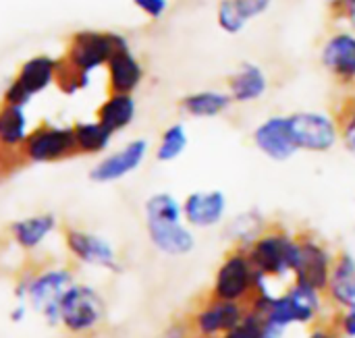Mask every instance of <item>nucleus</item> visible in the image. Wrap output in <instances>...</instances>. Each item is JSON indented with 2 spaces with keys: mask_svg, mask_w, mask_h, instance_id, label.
<instances>
[{
  "mask_svg": "<svg viewBox=\"0 0 355 338\" xmlns=\"http://www.w3.org/2000/svg\"><path fill=\"white\" fill-rule=\"evenodd\" d=\"M210 295L220 301H231L243 305L248 312H260L264 314L270 299L264 287V278L256 272V268L250 262L248 247L235 243L227 254L223 264L216 270L214 285L210 289Z\"/></svg>",
  "mask_w": 355,
  "mask_h": 338,
  "instance_id": "1",
  "label": "nucleus"
},
{
  "mask_svg": "<svg viewBox=\"0 0 355 338\" xmlns=\"http://www.w3.org/2000/svg\"><path fill=\"white\" fill-rule=\"evenodd\" d=\"M75 281V270L71 266L29 268L19 272L12 297L15 301H25L50 328H58V303Z\"/></svg>",
  "mask_w": 355,
  "mask_h": 338,
  "instance_id": "2",
  "label": "nucleus"
},
{
  "mask_svg": "<svg viewBox=\"0 0 355 338\" xmlns=\"http://www.w3.org/2000/svg\"><path fill=\"white\" fill-rule=\"evenodd\" d=\"M127 46H129L127 37L116 31L81 29L69 37L64 54L58 58V62L62 69H67L79 77L92 79L94 71L106 66L110 56Z\"/></svg>",
  "mask_w": 355,
  "mask_h": 338,
  "instance_id": "3",
  "label": "nucleus"
},
{
  "mask_svg": "<svg viewBox=\"0 0 355 338\" xmlns=\"http://www.w3.org/2000/svg\"><path fill=\"white\" fill-rule=\"evenodd\" d=\"M106 299L89 283L75 281L58 303V328L71 337H87L106 322Z\"/></svg>",
  "mask_w": 355,
  "mask_h": 338,
  "instance_id": "4",
  "label": "nucleus"
},
{
  "mask_svg": "<svg viewBox=\"0 0 355 338\" xmlns=\"http://www.w3.org/2000/svg\"><path fill=\"white\" fill-rule=\"evenodd\" d=\"M295 249V237L281 222H268L250 241L248 256L256 272L266 281L293 272Z\"/></svg>",
  "mask_w": 355,
  "mask_h": 338,
  "instance_id": "5",
  "label": "nucleus"
},
{
  "mask_svg": "<svg viewBox=\"0 0 355 338\" xmlns=\"http://www.w3.org/2000/svg\"><path fill=\"white\" fill-rule=\"evenodd\" d=\"M322 299V293L293 283L281 297L270 299L264 312L266 330L277 337L291 324H314L320 318Z\"/></svg>",
  "mask_w": 355,
  "mask_h": 338,
  "instance_id": "6",
  "label": "nucleus"
},
{
  "mask_svg": "<svg viewBox=\"0 0 355 338\" xmlns=\"http://www.w3.org/2000/svg\"><path fill=\"white\" fill-rule=\"evenodd\" d=\"M62 245L67 256L85 268H96V270H104V272H121V258L114 249V245L94 233L87 231L83 226H75V224H67L62 226Z\"/></svg>",
  "mask_w": 355,
  "mask_h": 338,
  "instance_id": "7",
  "label": "nucleus"
},
{
  "mask_svg": "<svg viewBox=\"0 0 355 338\" xmlns=\"http://www.w3.org/2000/svg\"><path fill=\"white\" fill-rule=\"evenodd\" d=\"M287 123L300 152L329 154L339 143V121L327 110H295Z\"/></svg>",
  "mask_w": 355,
  "mask_h": 338,
  "instance_id": "8",
  "label": "nucleus"
},
{
  "mask_svg": "<svg viewBox=\"0 0 355 338\" xmlns=\"http://www.w3.org/2000/svg\"><path fill=\"white\" fill-rule=\"evenodd\" d=\"M248 310L239 303L214 299L210 293L202 297V303L193 308L183 322L189 338H220L241 326Z\"/></svg>",
  "mask_w": 355,
  "mask_h": 338,
  "instance_id": "9",
  "label": "nucleus"
},
{
  "mask_svg": "<svg viewBox=\"0 0 355 338\" xmlns=\"http://www.w3.org/2000/svg\"><path fill=\"white\" fill-rule=\"evenodd\" d=\"M77 156L73 127L40 123L33 127L21 148V158L27 164H56Z\"/></svg>",
  "mask_w": 355,
  "mask_h": 338,
  "instance_id": "10",
  "label": "nucleus"
},
{
  "mask_svg": "<svg viewBox=\"0 0 355 338\" xmlns=\"http://www.w3.org/2000/svg\"><path fill=\"white\" fill-rule=\"evenodd\" d=\"M295 262H293V276L297 285H304L308 289H314L324 295L329 276H331V266H333V256L329 254L327 245L312 233L302 231L295 233Z\"/></svg>",
  "mask_w": 355,
  "mask_h": 338,
  "instance_id": "11",
  "label": "nucleus"
},
{
  "mask_svg": "<svg viewBox=\"0 0 355 338\" xmlns=\"http://www.w3.org/2000/svg\"><path fill=\"white\" fill-rule=\"evenodd\" d=\"M56 71H58V58L50 54H35L23 60L17 75L6 85L2 94V102L15 106H27L37 94L48 89L52 83H56Z\"/></svg>",
  "mask_w": 355,
  "mask_h": 338,
  "instance_id": "12",
  "label": "nucleus"
},
{
  "mask_svg": "<svg viewBox=\"0 0 355 338\" xmlns=\"http://www.w3.org/2000/svg\"><path fill=\"white\" fill-rule=\"evenodd\" d=\"M318 60L339 85H355V31L333 29L320 44Z\"/></svg>",
  "mask_w": 355,
  "mask_h": 338,
  "instance_id": "13",
  "label": "nucleus"
},
{
  "mask_svg": "<svg viewBox=\"0 0 355 338\" xmlns=\"http://www.w3.org/2000/svg\"><path fill=\"white\" fill-rule=\"evenodd\" d=\"M148 152H150L148 139H144V137L131 139L123 148H119L116 152H110L104 158H100L92 166L89 179L94 183H100V185L116 183V181L129 177L131 172H135L146 162Z\"/></svg>",
  "mask_w": 355,
  "mask_h": 338,
  "instance_id": "14",
  "label": "nucleus"
},
{
  "mask_svg": "<svg viewBox=\"0 0 355 338\" xmlns=\"http://www.w3.org/2000/svg\"><path fill=\"white\" fill-rule=\"evenodd\" d=\"M29 135V118L25 114V106L4 104L0 106V170L8 164L15 168L23 164L21 148Z\"/></svg>",
  "mask_w": 355,
  "mask_h": 338,
  "instance_id": "15",
  "label": "nucleus"
},
{
  "mask_svg": "<svg viewBox=\"0 0 355 338\" xmlns=\"http://www.w3.org/2000/svg\"><path fill=\"white\" fill-rule=\"evenodd\" d=\"M252 141L258 148V152H262L266 158H270L275 162H285L300 152L291 137L287 116H283V114H272V116H266L264 121H260L254 127Z\"/></svg>",
  "mask_w": 355,
  "mask_h": 338,
  "instance_id": "16",
  "label": "nucleus"
},
{
  "mask_svg": "<svg viewBox=\"0 0 355 338\" xmlns=\"http://www.w3.org/2000/svg\"><path fill=\"white\" fill-rule=\"evenodd\" d=\"M58 229V218L52 212H35L21 216L8 224L10 243L23 254L37 251Z\"/></svg>",
  "mask_w": 355,
  "mask_h": 338,
  "instance_id": "17",
  "label": "nucleus"
},
{
  "mask_svg": "<svg viewBox=\"0 0 355 338\" xmlns=\"http://www.w3.org/2000/svg\"><path fill=\"white\" fill-rule=\"evenodd\" d=\"M146 220V233L150 243L164 256L179 258L187 256L196 241L193 233L183 224V220H171V218H144Z\"/></svg>",
  "mask_w": 355,
  "mask_h": 338,
  "instance_id": "18",
  "label": "nucleus"
},
{
  "mask_svg": "<svg viewBox=\"0 0 355 338\" xmlns=\"http://www.w3.org/2000/svg\"><path fill=\"white\" fill-rule=\"evenodd\" d=\"M270 89V77L258 62H241L227 79V94L233 104L248 106L260 102Z\"/></svg>",
  "mask_w": 355,
  "mask_h": 338,
  "instance_id": "19",
  "label": "nucleus"
},
{
  "mask_svg": "<svg viewBox=\"0 0 355 338\" xmlns=\"http://www.w3.org/2000/svg\"><path fill=\"white\" fill-rule=\"evenodd\" d=\"M183 220L196 229H210L216 226L225 212H227V197L223 191H193L189 193L183 204Z\"/></svg>",
  "mask_w": 355,
  "mask_h": 338,
  "instance_id": "20",
  "label": "nucleus"
},
{
  "mask_svg": "<svg viewBox=\"0 0 355 338\" xmlns=\"http://www.w3.org/2000/svg\"><path fill=\"white\" fill-rule=\"evenodd\" d=\"M324 301L335 310H347L355 303V260L352 254L339 251L333 256L331 276L324 291Z\"/></svg>",
  "mask_w": 355,
  "mask_h": 338,
  "instance_id": "21",
  "label": "nucleus"
},
{
  "mask_svg": "<svg viewBox=\"0 0 355 338\" xmlns=\"http://www.w3.org/2000/svg\"><path fill=\"white\" fill-rule=\"evenodd\" d=\"M108 77V94H133L146 77V69L141 60L131 52V48H121L106 62Z\"/></svg>",
  "mask_w": 355,
  "mask_h": 338,
  "instance_id": "22",
  "label": "nucleus"
},
{
  "mask_svg": "<svg viewBox=\"0 0 355 338\" xmlns=\"http://www.w3.org/2000/svg\"><path fill=\"white\" fill-rule=\"evenodd\" d=\"M233 106L231 96L227 89H198L189 91L179 100V108L185 116L206 121V118H218L227 114Z\"/></svg>",
  "mask_w": 355,
  "mask_h": 338,
  "instance_id": "23",
  "label": "nucleus"
},
{
  "mask_svg": "<svg viewBox=\"0 0 355 338\" xmlns=\"http://www.w3.org/2000/svg\"><path fill=\"white\" fill-rule=\"evenodd\" d=\"M135 116H137V102L133 94H108V98L96 110V121L102 123L112 135L129 129Z\"/></svg>",
  "mask_w": 355,
  "mask_h": 338,
  "instance_id": "24",
  "label": "nucleus"
},
{
  "mask_svg": "<svg viewBox=\"0 0 355 338\" xmlns=\"http://www.w3.org/2000/svg\"><path fill=\"white\" fill-rule=\"evenodd\" d=\"M71 127H73L77 156H98V154H104L110 148L112 137H114L96 118L94 121H79V123H75Z\"/></svg>",
  "mask_w": 355,
  "mask_h": 338,
  "instance_id": "25",
  "label": "nucleus"
},
{
  "mask_svg": "<svg viewBox=\"0 0 355 338\" xmlns=\"http://www.w3.org/2000/svg\"><path fill=\"white\" fill-rule=\"evenodd\" d=\"M187 145H189V135H187L185 125L183 123H173V125H168L160 133L158 143H156V150H154V156L162 164L175 162L177 158L183 156V152L187 150Z\"/></svg>",
  "mask_w": 355,
  "mask_h": 338,
  "instance_id": "26",
  "label": "nucleus"
},
{
  "mask_svg": "<svg viewBox=\"0 0 355 338\" xmlns=\"http://www.w3.org/2000/svg\"><path fill=\"white\" fill-rule=\"evenodd\" d=\"M214 19H216L218 29L225 31L227 35H239L250 25L248 17L243 15L239 6V0H218Z\"/></svg>",
  "mask_w": 355,
  "mask_h": 338,
  "instance_id": "27",
  "label": "nucleus"
},
{
  "mask_svg": "<svg viewBox=\"0 0 355 338\" xmlns=\"http://www.w3.org/2000/svg\"><path fill=\"white\" fill-rule=\"evenodd\" d=\"M339 121V143L355 158V100H347L337 114Z\"/></svg>",
  "mask_w": 355,
  "mask_h": 338,
  "instance_id": "28",
  "label": "nucleus"
},
{
  "mask_svg": "<svg viewBox=\"0 0 355 338\" xmlns=\"http://www.w3.org/2000/svg\"><path fill=\"white\" fill-rule=\"evenodd\" d=\"M308 338H345L341 328H339V318H337V312L331 316V318H324V320H316Z\"/></svg>",
  "mask_w": 355,
  "mask_h": 338,
  "instance_id": "29",
  "label": "nucleus"
},
{
  "mask_svg": "<svg viewBox=\"0 0 355 338\" xmlns=\"http://www.w3.org/2000/svg\"><path fill=\"white\" fill-rule=\"evenodd\" d=\"M133 6L148 19L160 21L168 10V0H131Z\"/></svg>",
  "mask_w": 355,
  "mask_h": 338,
  "instance_id": "30",
  "label": "nucleus"
},
{
  "mask_svg": "<svg viewBox=\"0 0 355 338\" xmlns=\"http://www.w3.org/2000/svg\"><path fill=\"white\" fill-rule=\"evenodd\" d=\"M275 0H239V6L243 10V15L248 17V21L252 23L254 19H260L262 15L268 12V8L272 6Z\"/></svg>",
  "mask_w": 355,
  "mask_h": 338,
  "instance_id": "31",
  "label": "nucleus"
},
{
  "mask_svg": "<svg viewBox=\"0 0 355 338\" xmlns=\"http://www.w3.org/2000/svg\"><path fill=\"white\" fill-rule=\"evenodd\" d=\"M339 328L345 338H355V303L347 310H337Z\"/></svg>",
  "mask_w": 355,
  "mask_h": 338,
  "instance_id": "32",
  "label": "nucleus"
},
{
  "mask_svg": "<svg viewBox=\"0 0 355 338\" xmlns=\"http://www.w3.org/2000/svg\"><path fill=\"white\" fill-rule=\"evenodd\" d=\"M335 15L341 19V23H343L347 29L355 31V0H343L341 8H339Z\"/></svg>",
  "mask_w": 355,
  "mask_h": 338,
  "instance_id": "33",
  "label": "nucleus"
},
{
  "mask_svg": "<svg viewBox=\"0 0 355 338\" xmlns=\"http://www.w3.org/2000/svg\"><path fill=\"white\" fill-rule=\"evenodd\" d=\"M27 316H29V305L25 301H15V305L8 312V320L12 324H23L27 320Z\"/></svg>",
  "mask_w": 355,
  "mask_h": 338,
  "instance_id": "34",
  "label": "nucleus"
},
{
  "mask_svg": "<svg viewBox=\"0 0 355 338\" xmlns=\"http://www.w3.org/2000/svg\"><path fill=\"white\" fill-rule=\"evenodd\" d=\"M324 2V6L331 10V12H337L339 8H341V4H343V0H322Z\"/></svg>",
  "mask_w": 355,
  "mask_h": 338,
  "instance_id": "35",
  "label": "nucleus"
}]
</instances>
